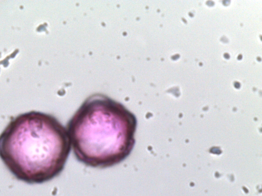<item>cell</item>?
Segmentation results:
<instances>
[{
    "instance_id": "obj_2",
    "label": "cell",
    "mask_w": 262,
    "mask_h": 196,
    "mask_svg": "<svg viewBox=\"0 0 262 196\" xmlns=\"http://www.w3.org/2000/svg\"><path fill=\"white\" fill-rule=\"evenodd\" d=\"M137 127L136 116L124 105L95 93L83 102L66 129L76 159L88 166L106 168L129 156Z\"/></svg>"
},
{
    "instance_id": "obj_1",
    "label": "cell",
    "mask_w": 262,
    "mask_h": 196,
    "mask_svg": "<svg viewBox=\"0 0 262 196\" xmlns=\"http://www.w3.org/2000/svg\"><path fill=\"white\" fill-rule=\"evenodd\" d=\"M71 150L66 127L53 115L31 111L12 119L0 134V158L17 180L49 181L63 170Z\"/></svg>"
}]
</instances>
